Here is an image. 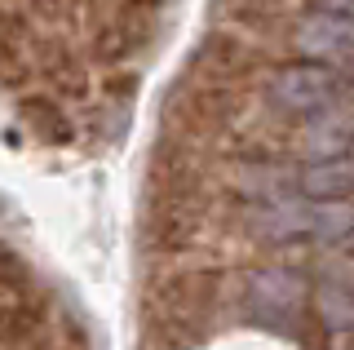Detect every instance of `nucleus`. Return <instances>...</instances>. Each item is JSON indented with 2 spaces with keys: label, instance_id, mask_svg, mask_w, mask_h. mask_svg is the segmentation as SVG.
Here are the masks:
<instances>
[{
  "label": "nucleus",
  "instance_id": "1",
  "mask_svg": "<svg viewBox=\"0 0 354 350\" xmlns=\"http://www.w3.org/2000/svg\"><path fill=\"white\" fill-rule=\"evenodd\" d=\"M341 89H346V80H341L337 71L306 62V67H288V71L274 75V80H270V102L279 107V111L315 116V111H328V107H337Z\"/></svg>",
  "mask_w": 354,
  "mask_h": 350
},
{
  "label": "nucleus",
  "instance_id": "2",
  "mask_svg": "<svg viewBox=\"0 0 354 350\" xmlns=\"http://www.w3.org/2000/svg\"><path fill=\"white\" fill-rule=\"evenodd\" d=\"M306 302V288L288 270H257L248 284V306L257 320H297Z\"/></svg>",
  "mask_w": 354,
  "mask_h": 350
},
{
  "label": "nucleus",
  "instance_id": "3",
  "mask_svg": "<svg viewBox=\"0 0 354 350\" xmlns=\"http://www.w3.org/2000/svg\"><path fill=\"white\" fill-rule=\"evenodd\" d=\"M350 142H354V111H341V107L319 111V120L306 129V151L324 160H341V151Z\"/></svg>",
  "mask_w": 354,
  "mask_h": 350
},
{
  "label": "nucleus",
  "instance_id": "4",
  "mask_svg": "<svg viewBox=\"0 0 354 350\" xmlns=\"http://www.w3.org/2000/svg\"><path fill=\"white\" fill-rule=\"evenodd\" d=\"M301 191L319 195V200H341V195L354 191V160H324L310 164L301 173Z\"/></svg>",
  "mask_w": 354,
  "mask_h": 350
},
{
  "label": "nucleus",
  "instance_id": "5",
  "mask_svg": "<svg viewBox=\"0 0 354 350\" xmlns=\"http://www.w3.org/2000/svg\"><path fill=\"white\" fill-rule=\"evenodd\" d=\"M354 40V23L350 18H306L301 23V45L310 53H337Z\"/></svg>",
  "mask_w": 354,
  "mask_h": 350
},
{
  "label": "nucleus",
  "instance_id": "6",
  "mask_svg": "<svg viewBox=\"0 0 354 350\" xmlns=\"http://www.w3.org/2000/svg\"><path fill=\"white\" fill-rule=\"evenodd\" d=\"M319 311L328 328H354V279H332L319 293Z\"/></svg>",
  "mask_w": 354,
  "mask_h": 350
},
{
  "label": "nucleus",
  "instance_id": "7",
  "mask_svg": "<svg viewBox=\"0 0 354 350\" xmlns=\"http://www.w3.org/2000/svg\"><path fill=\"white\" fill-rule=\"evenodd\" d=\"M0 80H22V67H18V58H14V49L5 45V36H0Z\"/></svg>",
  "mask_w": 354,
  "mask_h": 350
},
{
  "label": "nucleus",
  "instance_id": "8",
  "mask_svg": "<svg viewBox=\"0 0 354 350\" xmlns=\"http://www.w3.org/2000/svg\"><path fill=\"white\" fill-rule=\"evenodd\" d=\"M332 5H337L341 14H354V0H332Z\"/></svg>",
  "mask_w": 354,
  "mask_h": 350
},
{
  "label": "nucleus",
  "instance_id": "9",
  "mask_svg": "<svg viewBox=\"0 0 354 350\" xmlns=\"http://www.w3.org/2000/svg\"><path fill=\"white\" fill-rule=\"evenodd\" d=\"M133 5H160V0H133Z\"/></svg>",
  "mask_w": 354,
  "mask_h": 350
}]
</instances>
